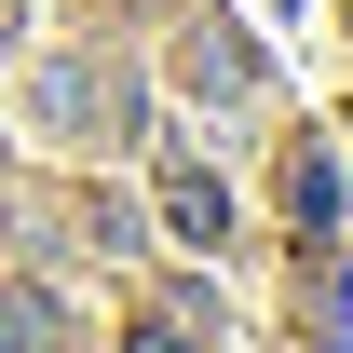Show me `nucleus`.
<instances>
[{
	"instance_id": "1",
	"label": "nucleus",
	"mask_w": 353,
	"mask_h": 353,
	"mask_svg": "<svg viewBox=\"0 0 353 353\" xmlns=\"http://www.w3.org/2000/svg\"><path fill=\"white\" fill-rule=\"evenodd\" d=\"M163 218L190 231V245H218V218H231V204H218V176H204V163H163Z\"/></svg>"
},
{
	"instance_id": "2",
	"label": "nucleus",
	"mask_w": 353,
	"mask_h": 353,
	"mask_svg": "<svg viewBox=\"0 0 353 353\" xmlns=\"http://www.w3.org/2000/svg\"><path fill=\"white\" fill-rule=\"evenodd\" d=\"M190 68H204V95H245V82H259V54H245V28H204V54H190Z\"/></svg>"
}]
</instances>
